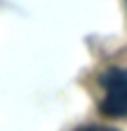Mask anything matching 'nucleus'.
Here are the masks:
<instances>
[{"label": "nucleus", "instance_id": "f257e3e1", "mask_svg": "<svg viewBox=\"0 0 127 131\" xmlns=\"http://www.w3.org/2000/svg\"><path fill=\"white\" fill-rule=\"evenodd\" d=\"M99 89L101 101L99 112L106 117H127V68L122 66H108L99 75Z\"/></svg>", "mask_w": 127, "mask_h": 131}, {"label": "nucleus", "instance_id": "f03ea898", "mask_svg": "<svg viewBox=\"0 0 127 131\" xmlns=\"http://www.w3.org/2000/svg\"><path fill=\"white\" fill-rule=\"evenodd\" d=\"M75 131H118L113 126H104V124H85V126H78Z\"/></svg>", "mask_w": 127, "mask_h": 131}]
</instances>
